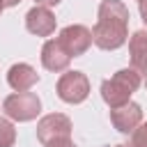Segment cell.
I'll return each instance as SVG.
<instances>
[{
    "label": "cell",
    "mask_w": 147,
    "mask_h": 147,
    "mask_svg": "<svg viewBox=\"0 0 147 147\" xmlns=\"http://www.w3.org/2000/svg\"><path fill=\"white\" fill-rule=\"evenodd\" d=\"M129 37V9L119 0H103L92 28V41L103 51H117Z\"/></svg>",
    "instance_id": "1"
},
{
    "label": "cell",
    "mask_w": 147,
    "mask_h": 147,
    "mask_svg": "<svg viewBox=\"0 0 147 147\" xmlns=\"http://www.w3.org/2000/svg\"><path fill=\"white\" fill-rule=\"evenodd\" d=\"M140 83H142V78L133 67L119 69L117 74H113L108 80L101 83V96L110 108H117V106L131 101V94L140 87Z\"/></svg>",
    "instance_id": "2"
},
{
    "label": "cell",
    "mask_w": 147,
    "mask_h": 147,
    "mask_svg": "<svg viewBox=\"0 0 147 147\" xmlns=\"http://www.w3.org/2000/svg\"><path fill=\"white\" fill-rule=\"evenodd\" d=\"M2 110L9 119H16V122H30L39 115L41 110V101L37 94L32 92H16V94H9L5 101H2Z\"/></svg>",
    "instance_id": "3"
},
{
    "label": "cell",
    "mask_w": 147,
    "mask_h": 147,
    "mask_svg": "<svg viewBox=\"0 0 147 147\" xmlns=\"http://www.w3.org/2000/svg\"><path fill=\"white\" fill-rule=\"evenodd\" d=\"M55 90L64 103H83L90 94V80L83 71H67L60 76Z\"/></svg>",
    "instance_id": "4"
},
{
    "label": "cell",
    "mask_w": 147,
    "mask_h": 147,
    "mask_svg": "<svg viewBox=\"0 0 147 147\" xmlns=\"http://www.w3.org/2000/svg\"><path fill=\"white\" fill-rule=\"evenodd\" d=\"M69 136H71V119L62 113H51L37 122V138L44 145L57 138H69Z\"/></svg>",
    "instance_id": "5"
},
{
    "label": "cell",
    "mask_w": 147,
    "mask_h": 147,
    "mask_svg": "<svg viewBox=\"0 0 147 147\" xmlns=\"http://www.w3.org/2000/svg\"><path fill=\"white\" fill-rule=\"evenodd\" d=\"M57 41L64 46V51L71 57H78L92 46V30L85 25H67V28H62Z\"/></svg>",
    "instance_id": "6"
},
{
    "label": "cell",
    "mask_w": 147,
    "mask_h": 147,
    "mask_svg": "<svg viewBox=\"0 0 147 147\" xmlns=\"http://www.w3.org/2000/svg\"><path fill=\"white\" fill-rule=\"evenodd\" d=\"M110 122L119 133H131L142 122V108L133 101H126L117 108H110Z\"/></svg>",
    "instance_id": "7"
},
{
    "label": "cell",
    "mask_w": 147,
    "mask_h": 147,
    "mask_svg": "<svg viewBox=\"0 0 147 147\" xmlns=\"http://www.w3.org/2000/svg\"><path fill=\"white\" fill-rule=\"evenodd\" d=\"M25 28L37 37H51L55 32V16L48 7L37 5L25 14Z\"/></svg>",
    "instance_id": "8"
},
{
    "label": "cell",
    "mask_w": 147,
    "mask_h": 147,
    "mask_svg": "<svg viewBox=\"0 0 147 147\" xmlns=\"http://www.w3.org/2000/svg\"><path fill=\"white\" fill-rule=\"evenodd\" d=\"M69 62H71V55L64 51V46L57 39H48L41 46V64L48 71H67Z\"/></svg>",
    "instance_id": "9"
},
{
    "label": "cell",
    "mask_w": 147,
    "mask_h": 147,
    "mask_svg": "<svg viewBox=\"0 0 147 147\" xmlns=\"http://www.w3.org/2000/svg\"><path fill=\"white\" fill-rule=\"evenodd\" d=\"M37 80H39V74H37L30 64H25V62L11 64L9 71H7V83H9V87L16 90V92H28Z\"/></svg>",
    "instance_id": "10"
},
{
    "label": "cell",
    "mask_w": 147,
    "mask_h": 147,
    "mask_svg": "<svg viewBox=\"0 0 147 147\" xmlns=\"http://www.w3.org/2000/svg\"><path fill=\"white\" fill-rule=\"evenodd\" d=\"M129 55H131V67L140 76H147V30L133 32V37L129 39Z\"/></svg>",
    "instance_id": "11"
},
{
    "label": "cell",
    "mask_w": 147,
    "mask_h": 147,
    "mask_svg": "<svg viewBox=\"0 0 147 147\" xmlns=\"http://www.w3.org/2000/svg\"><path fill=\"white\" fill-rule=\"evenodd\" d=\"M16 142V129L9 119L0 117V147H11Z\"/></svg>",
    "instance_id": "12"
},
{
    "label": "cell",
    "mask_w": 147,
    "mask_h": 147,
    "mask_svg": "<svg viewBox=\"0 0 147 147\" xmlns=\"http://www.w3.org/2000/svg\"><path fill=\"white\" fill-rule=\"evenodd\" d=\"M124 147H147V122H145V124L140 122V124L131 131V138H129V142H126Z\"/></svg>",
    "instance_id": "13"
},
{
    "label": "cell",
    "mask_w": 147,
    "mask_h": 147,
    "mask_svg": "<svg viewBox=\"0 0 147 147\" xmlns=\"http://www.w3.org/2000/svg\"><path fill=\"white\" fill-rule=\"evenodd\" d=\"M46 147H76L71 138H57V140H51L46 142Z\"/></svg>",
    "instance_id": "14"
},
{
    "label": "cell",
    "mask_w": 147,
    "mask_h": 147,
    "mask_svg": "<svg viewBox=\"0 0 147 147\" xmlns=\"http://www.w3.org/2000/svg\"><path fill=\"white\" fill-rule=\"evenodd\" d=\"M37 5H41V7H55V5H60L62 0H34Z\"/></svg>",
    "instance_id": "15"
},
{
    "label": "cell",
    "mask_w": 147,
    "mask_h": 147,
    "mask_svg": "<svg viewBox=\"0 0 147 147\" xmlns=\"http://www.w3.org/2000/svg\"><path fill=\"white\" fill-rule=\"evenodd\" d=\"M140 16H142V21H145V25H147V0L140 2Z\"/></svg>",
    "instance_id": "16"
},
{
    "label": "cell",
    "mask_w": 147,
    "mask_h": 147,
    "mask_svg": "<svg viewBox=\"0 0 147 147\" xmlns=\"http://www.w3.org/2000/svg\"><path fill=\"white\" fill-rule=\"evenodd\" d=\"M0 2H2L5 7H16V5L21 2V0H0Z\"/></svg>",
    "instance_id": "17"
},
{
    "label": "cell",
    "mask_w": 147,
    "mask_h": 147,
    "mask_svg": "<svg viewBox=\"0 0 147 147\" xmlns=\"http://www.w3.org/2000/svg\"><path fill=\"white\" fill-rule=\"evenodd\" d=\"M2 9H5V5H2V2H0V14H2Z\"/></svg>",
    "instance_id": "18"
},
{
    "label": "cell",
    "mask_w": 147,
    "mask_h": 147,
    "mask_svg": "<svg viewBox=\"0 0 147 147\" xmlns=\"http://www.w3.org/2000/svg\"><path fill=\"white\" fill-rule=\"evenodd\" d=\"M115 147H124V145H115Z\"/></svg>",
    "instance_id": "19"
},
{
    "label": "cell",
    "mask_w": 147,
    "mask_h": 147,
    "mask_svg": "<svg viewBox=\"0 0 147 147\" xmlns=\"http://www.w3.org/2000/svg\"><path fill=\"white\" fill-rule=\"evenodd\" d=\"M145 87H147V80H145Z\"/></svg>",
    "instance_id": "20"
},
{
    "label": "cell",
    "mask_w": 147,
    "mask_h": 147,
    "mask_svg": "<svg viewBox=\"0 0 147 147\" xmlns=\"http://www.w3.org/2000/svg\"><path fill=\"white\" fill-rule=\"evenodd\" d=\"M138 2H142V0H138Z\"/></svg>",
    "instance_id": "21"
}]
</instances>
